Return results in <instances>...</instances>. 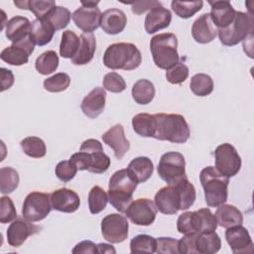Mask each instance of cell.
Segmentation results:
<instances>
[{
  "label": "cell",
  "mask_w": 254,
  "mask_h": 254,
  "mask_svg": "<svg viewBox=\"0 0 254 254\" xmlns=\"http://www.w3.org/2000/svg\"><path fill=\"white\" fill-rule=\"evenodd\" d=\"M56 6V2L53 0L28 1V9L37 17V19H46Z\"/></svg>",
  "instance_id": "ee69618b"
},
{
  "label": "cell",
  "mask_w": 254,
  "mask_h": 254,
  "mask_svg": "<svg viewBox=\"0 0 254 254\" xmlns=\"http://www.w3.org/2000/svg\"><path fill=\"white\" fill-rule=\"evenodd\" d=\"M19 174L11 167L0 169V190L3 194L13 192L19 186Z\"/></svg>",
  "instance_id": "836d02e7"
},
{
  "label": "cell",
  "mask_w": 254,
  "mask_h": 254,
  "mask_svg": "<svg viewBox=\"0 0 254 254\" xmlns=\"http://www.w3.org/2000/svg\"><path fill=\"white\" fill-rule=\"evenodd\" d=\"M132 126L138 135L142 137H153L154 116L149 113H139L132 118Z\"/></svg>",
  "instance_id": "e575fe53"
},
{
  "label": "cell",
  "mask_w": 254,
  "mask_h": 254,
  "mask_svg": "<svg viewBox=\"0 0 254 254\" xmlns=\"http://www.w3.org/2000/svg\"><path fill=\"white\" fill-rule=\"evenodd\" d=\"M97 250L98 253L102 254V253H116V250L114 249V247L110 244H106V243H99L97 244Z\"/></svg>",
  "instance_id": "680465c9"
},
{
  "label": "cell",
  "mask_w": 254,
  "mask_h": 254,
  "mask_svg": "<svg viewBox=\"0 0 254 254\" xmlns=\"http://www.w3.org/2000/svg\"><path fill=\"white\" fill-rule=\"evenodd\" d=\"M157 207L149 198H138L130 203L125 211L127 217L136 225H151L156 218Z\"/></svg>",
  "instance_id": "4fadbf2b"
},
{
  "label": "cell",
  "mask_w": 254,
  "mask_h": 254,
  "mask_svg": "<svg viewBox=\"0 0 254 254\" xmlns=\"http://www.w3.org/2000/svg\"><path fill=\"white\" fill-rule=\"evenodd\" d=\"M129 224L123 215L119 213L107 214L101 220V234L110 243H121L128 237Z\"/></svg>",
  "instance_id": "7c38bea8"
},
{
  "label": "cell",
  "mask_w": 254,
  "mask_h": 254,
  "mask_svg": "<svg viewBox=\"0 0 254 254\" xmlns=\"http://www.w3.org/2000/svg\"><path fill=\"white\" fill-rule=\"evenodd\" d=\"M79 47V38L71 30H65L62 34L60 44V56L64 59H72Z\"/></svg>",
  "instance_id": "1f68e13d"
},
{
  "label": "cell",
  "mask_w": 254,
  "mask_h": 254,
  "mask_svg": "<svg viewBox=\"0 0 254 254\" xmlns=\"http://www.w3.org/2000/svg\"><path fill=\"white\" fill-rule=\"evenodd\" d=\"M69 160L76 166L77 170L79 171H83L86 170L88 171L90 168V164H91V158H90V154L84 151H79L78 153H74Z\"/></svg>",
  "instance_id": "f5cc1de1"
},
{
  "label": "cell",
  "mask_w": 254,
  "mask_h": 254,
  "mask_svg": "<svg viewBox=\"0 0 254 254\" xmlns=\"http://www.w3.org/2000/svg\"><path fill=\"white\" fill-rule=\"evenodd\" d=\"M254 20L252 14L236 11L233 21L225 28L217 29V35L222 45L232 47L253 34Z\"/></svg>",
  "instance_id": "52a82bcc"
},
{
  "label": "cell",
  "mask_w": 254,
  "mask_h": 254,
  "mask_svg": "<svg viewBox=\"0 0 254 254\" xmlns=\"http://www.w3.org/2000/svg\"><path fill=\"white\" fill-rule=\"evenodd\" d=\"M180 192L181 197V209L180 210H186L189 207H190L196 197V192L193 185L188 180L185 179L175 185Z\"/></svg>",
  "instance_id": "60d3db41"
},
{
  "label": "cell",
  "mask_w": 254,
  "mask_h": 254,
  "mask_svg": "<svg viewBox=\"0 0 254 254\" xmlns=\"http://www.w3.org/2000/svg\"><path fill=\"white\" fill-rule=\"evenodd\" d=\"M131 93L136 103L145 105L154 99L156 89L152 81L146 78H141L134 83Z\"/></svg>",
  "instance_id": "4dcf8cb0"
},
{
  "label": "cell",
  "mask_w": 254,
  "mask_h": 254,
  "mask_svg": "<svg viewBox=\"0 0 254 254\" xmlns=\"http://www.w3.org/2000/svg\"><path fill=\"white\" fill-rule=\"evenodd\" d=\"M102 140L113 150L114 156L118 160H121L130 149V142L126 139L124 127L121 124H115L103 133Z\"/></svg>",
  "instance_id": "d6986e66"
},
{
  "label": "cell",
  "mask_w": 254,
  "mask_h": 254,
  "mask_svg": "<svg viewBox=\"0 0 254 254\" xmlns=\"http://www.w3.org/2000/svg\"><path fill=\"white\" fill-rule=\"evenodd\" d=\"M76 166L70 160L61 161L56 167V175L59 180L64 183H67L74 178L77 173Z\"/></svg>",
  "instance_id": "c3c4849f"
},
{
  "label": "cell",
  "mask_w": 254,
  "mask_h": 254,
  "mask_svg": "<svg viewBox=\"0 0 254 254\" xmlns=\"http://www.w3.org/2000/svg\"><path fill=\"white\" fill-rule=\"evenodd\" d=\"M70 84V77L65 72H58L44 80V88L50 92H62Z\"/></svg>",
  "instance_id": "b9f144b4"
},
{
  "label": "cell",
  "mask_w": 254,
  "mask_h": 254,
  "mask_svg": "<svg viewBox=\"0 0 254 254\" xmlns=\"http://www.w3.org/2000/svg\"><path fill=\"white\" fill-rule=\"evenodd\" d=\"M189 77V67L182 62H179L173 67L167 69L166 78L172 84H181Z\"/></svg>",
  "instance_id": "bcb514c9"
},
{
  "label": "cell",
  "mask_w": 254,
  "mask_h": 254,
  "mask_svg": "<svg viewBox=\"0 0 254 254\" xmlns=\"http://www.w3.org/2000/svg\"><path fill=\"white\" fill-rule=\"evenodd\" d=\"M221 240L215 231L201 232L196 235L195 249L200 254H213L219 251Z\"/></svg>",
  "instance_id": "f546056e"
},
{
  "label": "cell",
  "mask_w": 254,
  "mask_h": 254,
  "mask_svg": "<svg viewBox=\"0 0 254 254\" xmlns=\"http://www.w3.org/2000/svg\"><path fill=\"white\" fill-rule=\"evenodd\" d=\"M196 233L193 234H185V236L178 241V250L179 253L183 254H196L195 249V238Z\"/></svg>",
  "instance_id": "816d5d0a"
},
{
  "label": "cell",
  "mask_w": 254,
  "mask_h": 254,
  "mask_svg": "<svg viewBox=\"0 0 254 254\" xmlns=\"http://www.w3.org/2000/svg\"><path fill=\"white\" fill-rule=\"evenodd\" d=\"M103 87L114 93L122 92L126 88V82L124 78L117 72L111 71L104 75L103 77Z\"/></svg>",
  "instance_id": "7dc6e473"
},
{
  "label": "cell",
  "mask_w": 254,
  "mask_h": 254,
  "mask_svg": "<svg viewBox=\"0 0 254 254\" xmlns=\"http://www.w3.org/2000/svg\"><path fill=\"white\" fill-rule=\"evenodd\" d=\"M153 138L183 144L190 138V127L185 117L180 114H154Z\"/></svg>",
  "instance_id": "6da1fadb"
},
{
  "label": "cell",
  "mask_w": 254,
  "mask_h": 254,
  "mask_svg": "<svg viewBox=\"0 0 254 254\" xmlns=\"http://www.w3.org/2000/svg\"><path fill=\"white\" fill-rule=\"evenodd\" d=\"M157 171L160 178L171 186H175L181 181L188 179L186 161L179 152H167L162 155Z\"/></svg>",
  "instance_id": "ba28073f"
},
{
  "label": "cell",
  "mask_w": 254,
  "mask_h": 254,
  "mask_svg": "<svg viewBox=\"0 0 254 254\" xmlns=\"http://www.w3.org/2000/svg\"><path fill=\"white\" fill-rule=\"evenodd\" d=\"M178 241L172 237H159L157 238V253L162 254H177L179 253L178 250Z\"/></svg>",
  "instance_id": "f907efd6"
},
{
  "label": "cell",
  "mask_w": 254,
  "mask_h": 254,
  "mask_svg": "<svg viewBox=\"0 0 254 254\" xmlns=\"http://www.w3.org/2000/svg\"><path fill=\"white\" fill-rule=\"evenodd\" d=\"M138 183L131 177L127 169L116 171L109 179L108 200L119 212H125L133 201V192Z\"/></svg>",
  "instance_id": "7a4b0ae2"
},
{
  "label": "cell",
  "mask_w": 254,
  "mask_h": 254,
  "mask_svg": "<svg viewBox=\"0 0 254 254\" xmlns=\"http://www.w3.org/2000/svg\"><path fill=\"white\" fill-rule=\"evenodd\" d=\"M127 171L138 184L145 183L153 174V162L148 157H137L129 163Z\"/></svg>",
  "instance_id": "f1b7e54d"
},
{
  "label": "cell",
  "mask_w": 254,
  "mask_h": 254,
  "mask_svg": "<svg viewBox=\"0 0 254 254\" xmlns=\"http://www.w3.org/2000/svg\"><path fill=\"white\" fill-rule=\"evenodd\" d=\"M41 230V227L33 224L27 219L22 217H17L9 225L6 236L7 242L12 247L21 246L29 236L38 233Z\"/></svg>",
  "instance_id": "9a60e30c"
},
{
  "label": "cell",
  "mask_w": 254,
  "mask_h": 254,
  "mask_svg": "<svg viewBox=\"0 0 254 254\" xmlns=\"http://www.w3.org/2000/svg\"><path fill=\"white\" fill-rule=\"evenodd\" d=\"M203 6L201 0L196 1H172L171 7L177 16L183 19H189L197 13Z\"/></svg>",
  "instance_id": "f35d334b"
},
{
  "label": "cell",
  "mask_w": 254,
  "mask_h": 254,
  "mask_svg": "<svg viewBox=\"0 0 254 254\" xmlns=\"http://www.w3.org/2000/svg\"><path fill=\"white\" fill-rule=\"evenodd\" d=\"M215 169L226 178L234 177L241 169V158L236 149L229 143H223L214 151Z\"/></svg>",
  "instance_id": "30bf717a"
},
{
  "label": "cell",
  "mask_w": 254,
  "mask_h": 254,
  "mask_svg": "<svg viewBox=\"0 0 254 254\" xmlns=\"http://www.w3.org/2000/svg\"><path fill=\"white\" fill-rule=\"evenodd\" d=\"M20 145L23 152L31 158H42L47 153V147L44 140L36 136L24 138Z\"/></svg>",
  "instance_id": "d590c367"
},
{
  "label": "cell",
  "mask_w": 254,
  "mask_h": 254,
  "mask_svg": "<svg viewBox=\"0 0 254 254\" xmlns=\"http://www.w3.org/2000/svg\"><path fill=\"white\" fill-rule=\"evenodd\" d=\"M150 51L155 64L162 69H169L179 63L178 39L173 33L154 36L150 42Z\"/></svg>",
  "instance_id": "5b68a950"
},
{
  "label": "cell",
  "mask_w": 254,
  "mask_h": 254,
  "mask_svg": "<svg viewBox=\"0 0 254 254\" xmlns=\"http://www.w3.org/2000/svg\"><path fill=\"white\" fill-rule=\"evenodd\" d=\"M199 180L208 206L217 207L225 203L228 196V178L218 173L214 167L208 166L201 170Z\"/></svg>",
  "instance_id": "277c9868"
},
{
  "label": "cell",
  "mask_w": 254,
  "mask_h": 254,
  "mask_svg": "<svg viewBox=\"0 0 254 254\" xmlns=\"http://www.w3.org/2000/svg\"><path fill=\"white\" fill-rule=\"evenodd\" d=\"M225 238L234 254L253 253V242L248 230L240 225L228 227L225 231Z\"/></svg>",
  "instance_id": "2e32d148"
},
{
  "label": "cell",
  "mask_w": 254,
  "mask_h": 254,
  "mask_svg": "<svg viewBox=\"0 0 254 254\" xmlns=\"http://www.w3.org/2000/svg\"><path fill=\"white\" fill-rule=\"evenodd\" d=\"M172 22V13L162 5L154 7L145 18V30L148 34H154L168 28Z\"/></svg>",
  "instance_id": "cb8c5ba5"
},
{
  "label": "cell",
  "mask_w": 254,
  "mask_h": 254,
  "mask_svg": "<svg viewBox=\"0 0 254 254\" xmlns=\"http://www.w3.org/2000/svg\"><path fill=\"white\" fill-rule=\"evenodd\" d=\"M99 1H81V7L77 8L71 15L75 26L84 33H92L101 22V12L97 7Z\"/></svg>",
  "instance_id": "8fae6325"
},
{
  "label": "cell",
  "mask_w": 254,
  "mask_h": 254,
  "mask_svg": "<svg viewBox=\"0 0 254 254\" xmlns=\"http://www.w3.org/2000/svg\"><path fill=\"white\" fill-rule=\"evenodd\" d=\"M141 62V52L131 43L111 44L103 55V64L110 69L133 70L139 67Z\"/></svg>",
  "instance_id": "3957f363"
},
{
  "label": "cell",
  "mask_w": 254,
  "mask_h": 254,
  "mask_svg": "<svg viewBox=\"0 0 254 254\" xmlns=\"http://www.w3.org/2000/svg\"><path fill=\"white\" fill-rule=\"evenodd\" d=\"M127 24L126 14L117 8H110L101 14L100 26L108 35H117L121 33Z\"/></svg>",
  "instance_id": "7402d4cb"
},
{
  "label": "cell",
  "mask_w": 254,
  "mask_h": 254,
  "mask_svg": "<svg viewBox=\"0 0 254 254\" xmlns=\"http://www.w3.org/2000/svg\"><path fill=\"white\" fill-rule=\"evenodd\" d=\"M91 158V164L88 172L94 174H102L110 167V158L103 152L97 151L89 153Z\"/></svg>",
  "instance_id": "f6af8a7d"
},
{
  "label": "cell",
  "mask_w": 254,
  "mask_h": 254,
  "mask_svg": "<svg viewBox=\"0 0 254 254\" xmlns=\"http://www.w3.org/2000/svg\"><path fill=\"white\" fill-rule=\"evenodd\" d=\"M155 205L164 214H175L181 209L180 192L176 186H168L160 189L155 194Z\"/></svg>",
  "instance_id": "e0dca14e"
},
{
  "label": "cell",
  "mask_w": 254,
  "mask_h": 254,
  "mask_svg": "<svg viewBox=\"0 0 254 254\" xmlns=\"http://www.w3.org/2000/svg\"><path fill=\"white\" fill-rule=\"evenodd\" d=\"M35 44L31 40L30 36L25 39L12 44L11 46L2 50L0 58L5 63L11 65H22L28 63L29 56L34 52Z\"/></svg>",
  "instance_id": "5bb4252c"
},
{
  "label": "cell",
  "mask_w": 254,
  "mask_h": 254,
  "mask_svg": "<svg viewBox=\"0 0 254 254\" xmlns=\"http://www.w3.org/2000/svg\"><path fill=\"white\" fill-rule=\"evenodd\" d=\"M162 5L158 1H140L132 4V12L137 15H141L145 13L147 10H151L154 7Z\"/></svg>",
  "instance_id": "11a10c76"
},
{
  "label": "cell",
  "mask_w": 254,
  "mask_h": 254,
  "mask_svg": "<svg viewBox=\"0 0 254 254\" xmlns=\"http://www.w3.org/2000/svg\"><path fill=\"white\" fill-rule=\"evenodd\" d=\"M208 4L211 7L210 18L217 29L225 28L233 21L236 11L229 1H209Z\"/></svg>",
  "instance_id": "603a6c76"
},
{
  "label": "cell",
  "mask_w": 254,
  "mask_h": 254,
  "mask_svg": "<svg viewBox=\"0 0 254 254\" xmlns=\"http://www.w3.org/2000/svg\"><path fill=\"white\" fill-rule=\"evenodd\" d=\"M70 18L71 14L67 8L63 6H56L46 19H48L56 31H58L65 28L68 25Z\"/></svg>",
  "instance_id": "7bdbcfd3"
},
{
  "label": "cell",
  "mask_w": 254,
  "mask_h": 254,
  "mask_svg": "<svg viewBox=\"0 0 254 254\" xmlns=\"http://www.w3.org/2000/svg\"><path fill=\"white\" fill-rule=\"evenodd\" d=\"M0 221L5 224L13 221L17 217V211L14 202L9 196H2L0 200Z\"/></svg>",
  "instance_id": "681fc988"
},
{
  "label": "cell",
  "mask_w": 254,
  "mask_h": 254,
  "mask_svg": "<svg viewBox=\"0 0 254 254\" xmlns=\"http://www.w3.org/2000/svg\"><path fill=\"white\" fill-rule=\"evenodd\" d=\"M72 253L73 254H87V253H90V254H95V253H98V250H97V245H95L92 241L90 240H84V241H81L79 243H77L74 248L72 249Z\"/></svg>",
  "instance_id": "db71d44e"
},
{
  "label": "cell",
  "mask_w": 254,
  "mask_h": 254,
  "mask_svg": "<svg viewBox=\"0 0 254 254\" xmlns=\"http://www.w3.org/2000/svg\"><path fill=\"white\" fill-rule=\"evenodd\" d=\"M96 50V39L92 33H82L79 37V47L75 56L71 59V64L83 65L88 64L94 56Z\"/></svg>",
  "instance_id": "d4e9b609"
},
{
  "label": "cell",
  "mask_w": 254,
  "mask_h": 254,
  "mask_svg": "<svg viewBox=\"0 0 254 254\" xmlns=\"http://www.w3.org/2000/svg\"><path fill=\"white\" fill-rule=\"evenodd\" d=\"M59 56L55 51H47L41 54L35 63V67L39 73L48 75L57 70L59 66Z\"/></svg>",
  "instance_id": "d6a6232c"
},
{
  "label": "cell",
  "mask_w": 254,
  "mask_h": 254,
  "mask_svg": "<svg viewBox=\"0 0 254 254\" xmlns=\"http://www.w3.org/2000/svg\"><path fill=\"white\" fill-rule=\"evenodd\" d=\"M79 151H84L87 153L97 152V151H103L102 144L96 140V139H87L83 141V143L80 146Z\"/></svg>",
  "instance_id": "6f0895ef"
},
{
  "label": "cell",
  "mask_w": 254,
  "mask_h": 254,
  "mask_svg": "<svg viewBox=\"0 0 254 254\" xmlns=\"http://www.w3.org/2000/svg\"><path fill=\"white\" fill-rule=\"evenodd\" d=\"M52 209L51 195L46 192L32 191L24 199L22 215L31 222H37L46 218Z\"/></svg>",
  "instance_id": "9c48e42d"
},
{
  "label": "cell",
  "mask_w": 254,
  "mask_h": 254,
  "mask_svg": "<svg viewBox=\"0 0 254 254\" xmlns=\"http://www.w3.org/2000/svg\"><path fill=\"white\" fill-rule=\"evenodd\" d=\"M214 215L217 221V225H220L224 228L240 225L243 223L242 212L231 204L222 203L218 205Z\"/></svg>",
  "instance_id": "83f0119b"
},
{
  "label": "cell",
  "mask_w": 254,
  "mask_h": 254,
  "mask_svg": "<svg viewBox=\"0 0 254 254\" xmlns=\"http://www.w3.org/2000/svg\"><path fill=\"white\" fill-rule=\"evenodd\" d=\"M217 221L209 208H200L196 211H186L177 220V229L182 234H193L215 231Z\"/></svg>",
  "instance_id": "8992f818"
},
{
  "label": "cell",
  "mask_w": 254,
  "mask_h": 254,
  "mask_svg": "<svg viewBox=\"0 0 254 254\" xmlns=\"http://www.w3.org/2000/svg\"><path fill=\"white\" fill-rule=\"evenodd\" d=\"M107 201L108 194L105 192V190L99 186L92 187L88 193L89 211L92 214H97L101 212L106 207Z\"/></svg>",
  "instance_id": "ab89813d"
},
{
  "label": "cell",
  "mask_w": 254,
  "mask_h": 254,
  "mask_svg": "<svg viewBox=\"0 0 254 254\" xmlns=\"http://www.w3.org/2000/svg\"><path fill=\"white\" fill-rule=\"evenodd\" d=\"M105 90L102 87H95L82 99L80 104L81 111L89 118H96L105 108Z\"/></svg>",
  "instance_id": "44dd1931"
},
{
  "label": "cell",
  "mask_w": 254,
  "mask_h": 254,
  "mask_svg": "<svg viewBox=\"0 0 254 254\" xmlns=\"http://www.w3.org/2000/svg\"><path fill=\"white\" fill-rule=\"evenodd\" d=\"M217 28L213 24L209 13L199 16L191 26V36L196 43L207 44L215 39Z\"/></svg>",
  "instance_id": "ffe728a7"
},
{
  "label": "cell",
  "mask_w": 254,
  "mask_h": 254,
  "mask_svg": "<svg viewBox=\"0 0 254 254\" xmlns=\"http://www.w3.org/2000/svg\"><path fill=\"white\" fill-rule=\"evenodd\" d=\"M190 90L197 96L209 95L213 90V80L205 73H196L190 78Z\"/></svg>",
  "instance_id": "8d00e7d4"
},
{
  "label": "cell",
  "mask_w": 254,
  "mask_h": 254,
  "mask_svg": "<svg viewBox=\"0 0 254 254\" xmlns=\"http://www.w3.org/2000/svg\"><path fill=\"white\" fill-rule=\"evenodd\" d=\"M56 29L48 19H36L31 23L29 36L35 45L45 46L49 44Z\"/></svg>",
  "instance_id": "484cf974"
},
{
  "label": "cell",
  "mask_w": 254,
  "mask_h": 254,
  "mask_svg": "<svg viewBox=\"0 0 254 254\" xmlns=\"http://www.w3.org/2000/svg\"><path fill=\"white\" fill-rule=\"evenodd\" d=\"M1 75V91L9 89L14 83V74L10 69L5 67L0 68Z\"/></svg>",
  "instance_id": "9f6ffc18"
},
{
  "label": "cell",
  "mask_w": 254,
  "mask_h": 254,
  "mask_svg": "<svg viewBox=\"0 0 254 254\" xmlns=\"http://www.w3.org/2000/svg\"><path fill=\"white\" fill-rule=\"evenodd\" d=\"M31 22L23 16H15L6 23L5 36L13 44L29 36Z\"/></svg>",
  "instance_id": "4316f807"
},
{
  "label": "cell",
  "mask_w": 254,
  "mask_h": 254,
  "mask_svg": "<svg viewBox=\"0 0 254 254\" xmlns=\"http://www.w3.org/2000/svg\"><path fill=\"white\" fill-rule=\"evenodd\" d=\"M157 248V239L147 235L139 234L130 241L131 253H155Z\"/></svg>",
  "instance_id": "74e56055"
},
{
  "label": "cell",
  "mask_w": 254,
  "mask_h": 254,
  "mask_svg": "<svg viewBox=\"0 0 254 254\" xmlns=\"http://www.w3.org/2000/svg\"><path fill=\"white\" fill-rule=\"evenodd\" d=\"M52 208L61 212L71 213L77 210L80 205L78 194L69 189L62 188L56 190L51 194Z\"/></svg>",
  "instance_id": "ac0fdd59"
}]
</instances>
